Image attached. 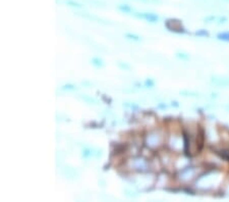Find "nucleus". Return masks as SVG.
<instances>
[{"instance_id": "f257e3e1", "label": "nucleus", "mask_w": 229, "mask_h": 202, "mask_svg": "<svg viewBox=\"0 0 229 202\" xmlns=\"http://www.w3.org/2000/svg\"><path fill=\"white\" fill-rule=\"evenodd\" d=\"M195 172H197V168L195 167H185L184 170L180 171L179 179L183 182H188L195 178Z\"/></svg>"}, {"instance_id": "6e6552de", "label": "nucleus", "mask_w": 229, "mask_h": 202, "mask_svg": "<svg viewBox=\"0 0 229 202\" xmlns=\"http://www.w3.org/2000/svg\"><path fill=\"white\" fill-rule=\"evenodd\" d=\"M197 35H203V36H208V32H206V31H201V32H197Z\"/></svg>"}, {"instance_id": "39448f33", "label": "nucleus", "mask_w": 229, "mask_h": 202, "mask_svg": "<svg viewBox=\"0 0 229 202\" xmlns=\"http://www.w3.org/2000/svg\"><path fill=\"white\" fill-rule=\"evenodd\" d=\"M218 39L223 40V41H229V32H224L218 34Z\"/></svg>"}, {"instance_id": "0eeeda50", "label": "nucleus", "mask_w": 229, "mask_h": 202, "mask_svg": "<svg viewBox=\"0 0 229 202\" xmlns=\"http://www.w3.org/2000/svg\"><path fill=\"white\" fill-rule=\"evenodd\" d=\"M129 39H134V40H140V37H136V36H135V35H131V34H127L126 35Z\"/></svg>"}, {"instance_id": "423d86ee", "label": "nucleus", "mask_w": 229, "mask_h": 202, "mask_svg": "<svg viewBox=\"0 0 229 202\" xmlns=\"http://www.w3.org/2000/svg\"><path fill=\"white\" fill-rule=\"evenodd\" d=\"M92 63L96 65V67H102L103 61H102V59H100V58H93V59H92Z\"/></svg>"}, {"instance_id": "1a4fd4ad", "label": "nucleus", "mask_w": 229, "mask_h": 202, "mask_svg": "<svg viewBox=\"0 0 229 202\" xmlns=\"http://www.w3.org/2000/svg\"><path fill=\"white\" fill-rule=\"evenodd\" d=\"M63 89H68V90H75L76 88L73 87V86H71V85H66V86H65V87L63 88Z\"/></svg>"}, {"instance_id": "f03ea898", "label": "nucleus", "mask_w": 229, "mask_h": 202, "mask_svg": "<svg viewBox=\"0 0 229 202\" xmlns=\"http://www.w3.org/2000/svg\"><path fill=\"white\" fill-rule=\"evenodd\" d=\"M166 27H167L168 30L176 32V33H183L184 29L182 27L181 21L178 20H168L166 21Z\"/></svg>"}, {"instance_id": "9d476101", "label": "nucleus", "mask_w": 229, "mask_h": 202, "mask_svg": "<svg viewBox=\"0 0 229 202\" xmlns=\"http://www.w3.org/2000/svg\"><path fill=\"white\" fill-rule=\"evenodd\" d=\"M223 1H225V2H229V0H223Z\"/></svg>"}, {"instance_id": "7ed1b4c3", "label": "nucleus", "mask_w": 229, "mask_h": 202, "mask_svg": "<svg viewBox=\"0 0 229 202\" xmlns=\"http://www.w3.org/2000/svg\"><path fill=\"white\" fill-rule=\"evenodd\" d=\"M135 16L138 17H141V18H144V20L146 21H149L151 23H155V21H157L159 20V17L157 14L155 13H150V12H142V13H136Z\"/></svg>"}, {"instance_id": "20e7f679", "label": "nucleus", "mask_w": 229, "mask_h": 202, "mask_svg": "<svg viewBox=\"0 0 229 202\" xmlns=\"http://www.w3.org/2000/svg\"><path fill=\"white\" fill-rule=\"evenodd\" d=\"M118 9L121 10V12H126V13L132 12L131 7L129 6V5H126V4H121V5H119V6H118Z\"/></svg>"}]
</instances>
